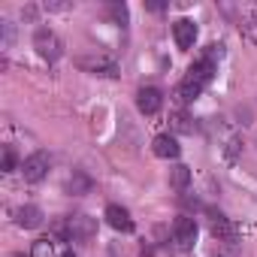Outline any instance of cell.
<instances>
[{"label": "cell", "instance_id": "cell-13", "mask_svg": "<svg viewBox=\"0 0 257 257\" xmlns=\"http://www.w3.org/2000/svg\"><path fill=\"white\" fill-rule=\"evenodd\" d=\"M91 185H94V182H91L82 170H76V173L70 176V182H67V191H70L73 197H82V194H88V191H91Z\"/></svg>", "mask_w": 257, "mask_h": 257}, {"label": "cell", "instance_id": "cell-22", "mask_svg": "<svg viewBox=\"0 0 257 257\" xmlns=\"http://www.w3.org/2000/svg\"><path fill=\"white\" fill-rule=\"evenodd\" d=\"M58 257H73V248H67V245H61V254Z\"/></svg>", "mask_w": 257, "mask_h": 257}, {"label": "cell", "instance_id": "cell-1", "mask_svg": "<svg viewBox=\"0 0 257 257\" xmlns=\"http://www.w3.org/2000/svg\"><path fill=\"white\" fill-rule=\"evenodd\" d=\"M221 55H224V46H221V43L206 46L203 58L188 67V76H185V79L179 82V88H176V100H179V103H191V100H197V97L206 91V85H209V82L215 79V73H218Z\"/></svg>", "mask_w": 257, "mask_h": 257}, {"label": "cell", "instance_id": "cell-15", "mask_svg": "<svg viewBox=\"0 0 257 257\" xmlns=\"http://www.w3.org/2000/svg\"><path fill=\"white\" fill-rule=\"evenodd\" d=\"M82 67H88V70H94V73H106V76H115V64L112 61H106V58H82L79 61Z\"/></svg>", "mask_w": 257, "mask_h": 257}, {"label": "cell", "instance_id": "cell-12", "mask_svg": "<svg viewBox=\"0 0 257 257\" xmlns=\"http://www.w3.org/2000/svg\"><path fill=\"white\" fill-rule=\"evenodd\" d=\"M188 185H191V167L176 164V167L170 170V188H173V191H185Z\"/></svg>", "mask_w": 257, "mask_h": 257}, {"label": "cell", "instance_id": "cell-11", "mask_svg": "<svg viewBox=\"0 0 257 257\" xmlns=\"http://www.w3.org/2000/svg\"><path fill=\"white\" fill-rule=\"evenodd\" d=\"M209 215H212V236H218V239H224V242H233V239H236V230H233L230 218L221 215V212H209Z\"/></svg>", "mask_w": 257, "mask_h": 257}, {"label": "cell", "instance_id": "cell-16", "mask_svg": "<svg viewBox=\"0 0 257 257\" xmlns=\"http://www.w3.org/2000/svg\"><path fill=\"white\" fill-rule=\"evenodd\" d=\"M170 121H173V131H176V134H194V121H191V115H188V112H182V109H179Z\"/></svg>", "mask_w": 257, "mask_h": 257}, {"label": "cell", "instance_id": "cell-6", "mask_svg": "<svg viewBox=\"0 0 257 257\" xmlns=\"http://www.w3.org/2000/svg\"><path fill=\"white\" fill-rule=\"evenodd\" d=\"M106 221H109V227L118 230V233H134V218H131V212H127L124 206H118V203H109V206H106Z\"/></svg>", "mask_w": 257, "mask_h": 257}, {"label": "cell", "instance_id": "cell-21", "mask_svg": "<svg viewBox=\"0 0 257 257\" xmlns=\"http://www.w3.org/2000/svg\"><path fill=\"white\" fill-rule=\"evenodd\" d=\"M146 10H152V13H164V4H146Z\"/></svg>", "mask_w": 257, "mask_h": 257}, {"label": "cell", "instance_id": "cell-19", "mask_svg": "<svg viewBox=\"0 0 257 257\" xmlns=\"http://www.w3.org/2000/svg\"><path fill=\"white\" fill-rule=\"evenodd\" d=\"M239 149H242V140L233 137V140L227 143V161H236V158H239Z\"/></svg>", "mask_w": 257, "mask_h": 257}, {"label": "cell", "instance_id": "cell-7", "mask_svg": "<svg viewBox=\"0 0 257 257\" xmlns=\"http://www.w3.org/2000/svg\"><path fill=\"white\" fill-rule=\"evenodd\" d=\"M173 40H176V46H179L182 52L194 49V43H197V25H194L191 19H179V22L173 25Z\"/></svg>", "mask_w": 257, "mask_h": 257}, {"label": "cell", "instance_id": "cell-20", "mask_svg": "<svg viewBox=\"0 0 257 257\" xmlns=\"http://www.w3.org/2000/svg\"><path fill=\"white\" fill-rule=\"evenodd\" d=\"M13 37H16L13 22H4V46H13Z\"/></svg>", "mask_w": 257, "mask_h": 257}, {"label": "cell", "instance_id": "cell-2", "mask_svg": "<svg viewBox=\"0 0 257 257\" xmlns=\"http://www.w3.org/2000/svg\"><path fill=\"white\" fill-rule=\"evenodd\" d=\"M34 49H37V55L46 58V61H58V58L64 55V43H61V37H58L52 28H37V31H34Z\"/></svg>", "mask_w": 257, "mask_h": 257}, {"label": "cell", "instance_id": "cell-10", "mask_svg": "<svg viewBox=\"0 0 257 257\" xmlns=\"http://www.w3.org/2000/svg\"><path fill=\"white\" fill-rule=\"evenodd\" d=\"M13 215H16V224H19L22 230H37V227L43 224V218H46V215H43V209H40V206H34V203L19 206Z\"/></svg>", "mask_w": 257, "mask_h": 257}, {"label": "cell", "instance_id": "cell-17", "mask_svg": "<svg viewBox=\"0 0 257 257\" xmlns=\"http://www.w3.org/2000/svg\"><path fill=\"white\" fill-rule=\"evenodd\" d=\"M19 167V158H16V149L13 146H4V173H13Z\"/></svg>", "mask_w": 257, "mask_h": 257}, {"label": "cell", "instance_id": "cell-8", "mask_svg": "<svg viewBox=\"0 0 257 257\" xmlns=\"http://www.w3.org/2000/svg\"><path fill=\"white\" fill-rule=\"evenodd\" d=\"M137 106H140L143 115H158L161 106H164L161 88H140V91H137Z\"/></svg>", "mask_w": 257, "mask_h": 257}, {"label": "cell", "instance_id": "cell-4", "mask_svg": "<svg viewBox=\"0 0 257 257\" xmlns=\"http://www.w3.org/2000/svg\"><path fill=\"white\" fill-rule=\"evenodd\" d=\"M67 236H70V242H91L97 236V221L91 215H70L67 218Z\"/></svg>", "mask_w": 257, "mask_h": 257}, {"label": "cell", "instance_id": "cell-14", "mask_svg": "<svg viewBox=\"0 0 257 257\" xmlns=\"http://www.w3.org/2000/svg\"><path fill=\"white\" fill-rule=\"evenodd\" d=\"M58 254H61V248L52 239H37L31 248V257H58Z\"/></svg>", "mask_w": 257, "mask_h": 257}, {"label": "cell", "instance_id": "cell-3", "mask_svg": "<svg viewBox=\"0 0 257 257\" xmlns=\"http://www.w3.org/2000/svg\"><path fill=\"white\" fill-rule=\"evenodd\" d=\"M49 170H52V158H49V152H34L31 158H25V161H22L25 182H31V185L43 182V179L49 176Z\"/></svg>", "mask_w": 257, "mask_h": 257}, {"label": "cell", "instance_id": "cell-5", "mask_svg": "<svg viewBox=\"0 0 257 257\" xmlns=\"http://www.w3.org/2000/svg\"><path fill=\"white\" fill-rule=\"evenodd\" d=\"M173 239L179 242V248H191L197 242V221L188 215H179L173 224Z\"/></svg>", "mask_w": 257, "mask_h": 257}, {"label": "cell", "instance_id": "cell-9", "mask_svg": "<svg viewBox=\"0 0 257 257\" xmlns=\"http://www.w3.org/2000/svg\"><path fill=\"white\" fill-rule=\"evenodd\" d=\"M152 152H155L158 158H164V161H176V158L182 155V146H179L176 137H170V134H158V137L152 140Z\"/></svg>", "mask_w": 257, "mask_h": 257}, {"label": "cell", "instance_id": "cell-18", "mask_svg": "<svg viewBox=\"0 0 257 257\" xmlns=\"http://www.w3.org/2000/svg\"><path fill=\"white\" fill-rule=\"evenodd\" d=\"M109 16H112L118 25H127V7H124V4H109Z\"/></svg>", "mask_w": 257, "mask_h": 257}]
</instances>
